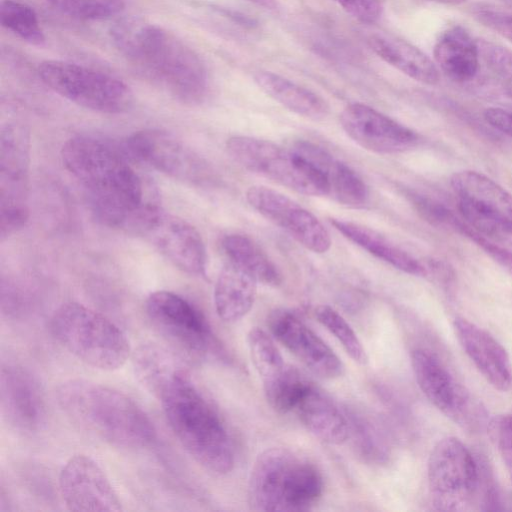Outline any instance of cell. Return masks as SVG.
Listing matches in <instances>:
<instances>
[{
	"instance_id": "26",
	"label": "cell",
	"mask_w": 512,
	"mask_h": 512,
	"mask_svg": "<svg viewBox=\"0 0 512 512\" xmlns=\"http://www.w3.org/2000/svg\"><path fill=\"white\" fill-rule=\"evenodd\" d=\"M433 53L440 69L453 81L467 82L477 74L480 58L477 41L461 26L443 31Z\"/></svg>"
},
{
	"instance_id": "39",
	"label": "cell",
	"mask_w": 512,
	"mask_h": 512,
	"mask_svg": "<svg viewBox=\"0 0 512 512\" xmlns=\"http://www.w3.org/2000/svg\"><path fill=\"white\" fill-rule=\"evenodd\" d=\"M460 234L468 237L480 248H482L491 258L512 272V251H510L508 248L486 238L468 223H464L462 225Z\"/></svg>"
},
{
	"instance_id": "42",
	"label": "cell",
	"mask_w": 512,
	"mask_h": 512,
	"mask_svg": "<svg viewBox=\"0 0 512 512\" xmlns=\"http://www.w3.org/2000/svg\"><path fill=\"white\" fill-rule=\"evenodd\" d=\"M249 2L267 10H276L279 7L277 0H248Z\"/></svg>"
},
{
	"instance_id": "19",
	"label": "cell",
	"mask_w": 512,
	"mask_h": 512,
	"mask_svg": "<svg viewBox=\"0 0 512 512\" xmlns=\"http://www.w3.org/2000/svg\"><path fill=\"white\" fill-rule=\"evenodd\" d=\"M1 410L6 421L20 432L40 430L46 404L38 379L25 367L7 363L1 368Z\"/></svg>"
},
{
	"instance_id": "6",
	"label": "cell",
	"mask_w": 512,
	"mask_h": 512,
	"mask_svg": "<svg viewBox=\"0 0 512 512\" xmlns=\"http://www.w3.org/2000/svg\"><path fill=\"white\" fill-rule=\"evenodd\" d=\"M50 330L62 347L93 368L114 371L131 356L125 333L103 314L78 302L58 307Z\"/></svg>"
},
{
	"instance_id": "43",
	"label": "cell",
	"mask_w": 512,
	"mask_h": 512,
	"mask_svg": "<svg viewBox=\"0 0 512 512\" xmlns=\"http://www.w3.org/2000/svg\"><path fill=\"white\" fill-rule=\"evenodd\" d=\"M436 3L447 4V5H458L464 3L466 0H429Z\"/></svg>"
},
{
	"instance_id": "12",
	"label": "cell",
	"mask_w": 512,
	"mask_h": 512,
	"mask_svg": "<svg viewBox=\"0 0 512 512\" xmlns=\"http://www.w3.org/2000/svg\"><path fill=\"white\" fill-rule=\"evenodd\" d=\"M152 325L192 357L216 353V340L203 313L189 300L167 290L151 293L145 302Z\"/></svg>"
},
{
	"instance_id": "1",
	"label": "cell",
	"mask_w": 512,
	"mask_h": 512,
	"mask_svg": "<svg viewBox=\"0 0 512 512\" xmlns=\"http://www.w3.org/2000/svg\"><path fill=\"white\" fill-rule=\"evenodd\" d=\"M61 158L83 188L96 218L108 227L127 231L141 210L156 203L129 157L106 140L71 137L62 146Z\"/></svg>"
},
{
	"instance_id": "5",
	"label": "cell",
	"mask_w": 512,
	"mask_h": 512,
	"mask_svg": "<svg viewBox=\"0 0 512 512\" xmlns=\"http://www.w3.org/2000/svg\"><path fill=\"white\" fill-rule=\"evenodd\" d=\"M323 478L308 459L280 447L261 452L251 469L248 503L255 511L303 512L323 493Z\"/></svg>"
},
{
	"instance_id": "32",
	"label": "cell",
	"mask_w": 512,
	"mask_h": 512,
	"mask_svg": "<svg viewBox=\"0 0 512 512\" xmlns=\"http://www.w3.org/2000/svg\"><path fill=\"white\" fill-rule=\"evenodd\" d=\"M0 21L6 29L31 44L41 45L45 41L35 11L24 3L3 0L0 5Z\"/></svg>"
},
{
	"instance_id": "2",
	"label": "cell",
	"mask_w": 512,
	"mask_h": 512,
	"mask_svg": "<svg viewBox=\"0 0 512 512\" xmlns=\"http://www.w3.org/2000/svg\"><path fill=\"white\" fill-rule=\"evenodd\" d=\"M117 49L171 95L201 102L208 76L199 55L166 29L136 16L118 19L110 30Z\"/></svg>"
},
{
	"instance_id": "38",
	"label": "cell",
	"mask_w": 512,
	"mask_h": 512,
	"mask_svg": "<svg viewBox=\"0 0 512 512\" xmlns=\"http://www.w3.org/2000/svg\"><path fill=\"white\" fill-rule=\"evenodd\" d=\"M412 204L418 214L430 224L448 227L456 216L442 203L423 195H412Z\"/></svg>"
},
{
	"instance_id": "44",
	"label": "cell",
	"mask_w": 512,
	"mask_h": 512,
	"mask_svg": "<svg viewBox=\"0 0 512 512\" xmlns=\"http://www.w3.org/2000/svg\"><path fill=\"white\" fill-rule=\"evenodd\" d=\"M505 1L512 3V0H505Z\"/></svg>"
},
{
	"instance_id": "15",
	"label": "cell",
	"mask_w": 512,
	"mask_h": 512,
	"mask_svg": "<svg viewBox=\"0 0 512 512\" xmlns=\"http://www.w3.org/2000/svg\"><path fill=\"white\" fill-rule=\"evenodd\" d=\"M246 199L263 217L288 233L314 253H325L331 247V237L311 212L288 196L266 186H251Z\"/></svg>"
},
{
	"instance_id": "7",
	"label": "cell",
	"mask_w": 512,
	"mask_h": 512,
	"mask_svg": "<svg viewBox=\"0 0 512 512\" xmlns=\"http://www.w3.org/2000/svg\"><path fill=\"white\" fill-rule=\"evenodd\" d=\"M38 73L54 92L89 110L118 114L129 110L134 101L123 81L79 64L47 60L39 65Z\"/></svg>"
},
{
	"instance_id": "22",
	"label": "cell",
	"mask_w": 512,
	"mask_h": 512,
	"mask_svg": "<svg viewBox=\"0 0 512 512\" xmlns=\"http://www.w3.org/2000/svg\"><path fill=\"white\" fill-rule=\"evenodd\" d=\"M292 412L308 431L326 443L340 445L349 438L350 426L346 415L328 394L311 381Z\"/></svg>"
},
{
	"instance_id": "27",
	"label": "cell",
	"mask_w": 512,
	"mask_h": 512,
	"mask_svg": "<svg viewBox=\"0 0 512 512\" xmlns=\"http://www.w3.org/2000/svg\"><path fill=\"white\" fill-rule=\"evenodd\" d=\"M330 223L347 239L393 267L415 276L428 274L423 263L379 232L352 221L332 218Z\"/></svg>"
},
{
	"instance_id": "3",
	"label": "cell",
	"mask_w": 512,
	"mask_h": 512,
	"mask_svg": "<svg viewBox=\"0 0 512 512\" xmlns=\"http://www.w3.org/2000/svg\"><path fill=\"white\" fill-rule=\"evenodd\" d=\"M56 398L63 412L82 429L126 449H145L157 438L153 422L128 395L99 383L70 379Z\"/></svg>"
},
{
	"instance_id": "4",
	"label": "cell",
	"mask_w": 512,
	"mask_h": 512,
	"mask_svg": "<svg viewBox=\"0 0 512 512\" xmlns=\"http://www.w3.org/2000/svg\"><path fill=\"white\" fill-rule=\"evenodd\" d=\"M156 398L172 432L198 464L219 475L233 469L234 452L229 434L218 413L183 367L162 387Z\"/></svg>"
},
{
	"instance_id": "25",
	"label": "cell",
	"mask_w": 512,
	"mask_h": 512,
	"mask_svg": "<svg viewBox=\"0 0 512 512\" xmlns=\"http://www.w3.org/2000/svg\"><path fill=\"white\" fill-rule=\"evenodd\" d=\"M368 45L379 58L408 77L427 85L439 82L436 65L408 41L394 35L376 33L368 38Z\"/></svg>"
},
{
	"instance_id": "24",
	"label": "cell",
	"mask_w": 512,
	"mask_h": 512,
	"mask_svg": "<svg viewBox=\"0 0 512 512\" xmlns=\"http://www.w3.org/2000/svg\"><path fill=\"white\" fill-rule=\"evenodd\" d=\"M450 183L459 200L512 226V194L491 178L463 170L454 173Z\"/></svg>"
},
{
	"instance_id": "20",
	"label": "cell",
	"mask_w": 512,
	"mask_h": 512,
	"mask_svg": "<svg viewBox=\"0 0 512 512\" xmlns=\"http://www.w3.org/2000/svg\"><path fill=\"white\" fill-rule=\"evenodd\" d=\"M453 327L461 347L485 380L499 391L510 390L512 363L502 344L468 319L457 317Z\"/></svg>"
},
{
	"instance_id": "8",
	"label": "cell",
	"mask_w": 512,
	"mask_h": 512,
	"mask_svg": "<svg viewBox=\"0 0 512 512\" xmlns=\"http://www.w3.org/2000/svg\"><path fill=\"white\" fill-rule=\"evenodd\" d=\"M231 158L242 167L307 196H328L316 170L295 151L264 139L233 136L226 142Z\"/></svg>"
},
{
	"instance_id": "29",
	"label": "cell",
	"mask_w": 512,
	"mask_h": 512,
	"mask_svg": "<svg viewBox=\"0 0 512 512\" xmlns=\"http://www.w3.org/2000/svg\"><path fill=\"white\" fill-rule=\"evenodd\" d=\"M222 248L227 260L233 261L249 271L258 281L277 287L282 277L267 254L248 236L230 234L223 238Z\"/></svg>"
},
{
	"instance_id": "41",
	"label": "cell",
	"mask_w": 512,
	"mask_h": 512,
	"mask_svg": "<svg viewBox=\"0 0 512 512\" xmlns=\"http://www.w3.org/2000/svg\"><path fill=\"white\" fill-rule=\"evenodd\" d=\"M485 121L496 130L512 137V111L490 107L484 111Z\"/></svg>"
},
{
	"instance_id": "9",
	"label": "cell",
	"mask_w": 512,
	"mask_h": 512,
	"mask_svg": "<svg viewBox=\"0 0 512 512\" xmlns=\"http://www.w3.org/2000/svg\"><path fill=\"white\" fill-rule=\"evenodd\" d=\"M30 133L10 121L0 132V236L8 238L23 228L29 217L28 183Z\"/></svg>"
},
{
	"instance_id": "14",
	"label": "cell",
	"mask_w": 512,
	"mask_h": 512,
	"mask_svg": "<svg viewBox=\"0 0 512 512\" xmlns=\"http://www.w3.org/2000/svg\"><path fill=\"white\" fill-rule=\"evenodd\" d=\"M411 365L419 388L437 409L463 427L482 422L483 409L432 352L413 350Z\"/></svg>"
},
{
	"instance_id": "10",
	"label": "cell",
	"mask_w": 512,
	"mask_h": 512,
	"mask_svg": "<svg viewBox=\"0 0 512 512\" xmlns=\"http://www.w3.org/2000/svg\"><path fill=\"white\" fill-rule=\"evenodd\" d=\"M127 231L149 242L183 272L194 276L206 275V247L198 230L186 220L166 212L157 203L141 210Z\"/></svg>"
},
{
	"instance_id": "30",
	"label": "cell",
	"mask_w": 512,
	"mask_h": 512,
	"mask_svg": "<svg viewBox=\"0 0 512 512\" xmlns=\"http://www.w3.org/2000/svg\"><path fill=\"white\" fill-rule=\"evenodd\" d=\"M137 380L155 397L182 366L167 350L154 343L138 346L132 353Z\"/></svg>"
},
{
	"instance_id": "40",
	"label": "cell",
	"mask_w": 512,
	"mask_h": 512,
	"mask_svg": "<svg viewBox=\"0 0 512 512\" xmlns=\"http://www.w3.org/2000/svg\"><path fill=\"white\" fill-rule=\"evenodd\" d=\"M353 18L366 24L377 22L383 13L381 0H333Z\"/></svg>"
},
{
	"instance_id": "17",
	"label": "cell",
	"mask_w": 512,
	"mask_h": 512,
	"mask_svg": "<svg viewBox=\"0 0 512 512\" xmlns=\"http://www.w3.org/2000/svg\"><path fill=\"white\" fill-rule=\"evenodd\" d=\"M340 122L355 143L375 153L403 152L419 140L410 128L363 103L348 104L341 112Z\"/></svg>"
},
{
	"instance_id": "18",
	"label": "cell",
	"mask_w": 512,
	"mask_h": 512,
	"mask_svg": "<svg viewBox=\"0 0 512 512\" xmlns=\"http://www.w3.org/2000/svg\"><path fill=\"white\" fill-rule=\"evenodd\" d=\"M268 326L273 337L314 375L323 379L343 375L344 365L340 358L294 313L276 310L269 315Z\"/></svg>"
},
{
	"instance_id": "21",
	"label": "cell",
	"mask_w": 512,
	"mask_h": 512,
	"mask_svg": "<svg viewBox=\"0 0 512 512\" xmlns=\"http://www.w3.org/2000/svg\"><path fill=\"white\" fill-rule=\"evenodd\" d=\"M292 150L304 158L320 175L329 197L351 207L366 204L367 186L347 164L310 141L299 140Z\"/></svg>"
},
{
	"instance_id": "23",
	"label": "cell",
	"mask_w": 512,
	"mask_h": 512,
	"mask_svg": "<svg viewBox=\"0 0 512 512\" xmlns=\"http://www.w3.org/2000/svg\"><path fill=\"white\" fill-rule=\"evenodd\" d=\"M258 281L241 265L227 260L214 287V305L220 319L233 323L251 310Z\"/></svg>"
},
{
	"instance_id": "28",
	"label": "cell",
	"mask_w": 512,
	"mask_h": 512,
	"mask_svg": "<svg viewBox=\"0 0 512 512\" xmlns=\"http://www.w3.org/2000/svg\"><path fill=\"white\" fill-rule=\"evenodd\" d=\"M253 78L265 94L300 116L321 120L329 113V105L320 95L281 75L258 71Z\"/></svg>"
},
{
	"instance_id": "35",
	"label": "cell",
	"mask_w": 512,
	"mask_h": 512,
	"mask_svg": "<svg viewBox=\"0 0 512 512\" xmlns=\"http://www.w3.org/2000/svg\"><path fill=\"white\" fill-rule=\"evenodd\" d=\"M459 211L465 221L479 233L504 247H512V226L494 218L469 203L459 200Z\"/></svg>"
},
{
	"instance_id": "16",
	"label": "cell",
	"mask_w": 512,
	"mask_h": 512,
	"mask_svg": "<svg viewBox=\"0 0 512 512\" xmlns=\"http://www.w3.org/2000/svg\"><path fill=\"white\" fill-rule=\"evenodd\" d=\"M59 490L66 508L76 512L122 510L120 498L100 465L90 456L70 457L59 474Z\"/></svg>"
},
{
	"instance_id": "36",
	"label": "cell",
	"mask_w": 512,
	"mask_h": 512,
	"mask_svg": "<svg viewBox=\"0 0 512 512\" xmlns=\"http://www.w3.org/2000/svg\"><path fill=\"white\" fill-rule=\"evenodd\" d=\"M471 14L480 24L512 42V10L480 3L471 7Z\"/></svg>"
},
{
	"instance_id": "31",
	"label": "cell",
	"mask_w": 512,
	"mask_h": 512,
	"mask_svg": "<svg viewBox=\"0 0 512 512\" xmlns=\"http://www.w3.org/2000/svg\"><path fill=\"white\" fill-rule=\"evenodd\" d=\"M251 361L263 385V390L281 381L290 371L273 338L263 329L253 327L247 334Z\"/></svg>"
},
{
	"instance_id": "33",
	"label": "cell",
	"mask_w": 512,
	"mask_h": 512,
	"mask_svg": "<svg viewBox=\"0 0 512 512\" xmlns=\"http://www.w3.org/2000/svg\"><path fill=\"white\" fill-rule=\"evenodd\" d=\"M314 316L341 343L353 361L362 365L367 363L368 357L361 341L341 314L328 305H319Z\"/></svg>"
},
{
	"instance_id": "37",
	"label": "cell",
	"mask_w": 512,
	"mask_h": 512,
	"mask_svg": "<svg viewBox=\"0 0 512 512\" xmlns=\"http://www.w3.org/2000/svg\"><path fill=\"white\" fill-rule=\"evenodd\" d=\"M488 431L512 481V414L494 417L488 424Z\"/></svg>"
},
{
	"instance_id": "13",
	"label": "cell",
	"mask_w": 512,
	"mask_h": 512,
	"mask_svg": "<svg viewBox=\"0 0 512 512\" xmlns=\"http://www.w3.org/2000/svg\"><path fill=\"white\" fill-rule=\"evenodd\" d=\"M126 148L139 161L176 180L205 186L213 181L208 163L185 142L159 129L131 134Z\"/></svg>"
},
{
	"instance_id": "34",
	"label": "cell",
	"mask_w": 512,
	"mask_h": 512,
	"mask_svg": "<svg viewBox=\"0 0 512 512\" xmlns=\"http://www.w3.org/2000/svg\"><path fill=\"white\" fill-rule=\"evenodd\" d=\"M59 11L78 19L103 20L118 15L124 0H46Z\"/></svg>"
},
{
	"instance_id": "11",
	"label": "cell",
	"mask_w": 512,
	"mask_h": 512,
	"mask_svg": "<svg viewBox=\"0 0 512 512\" xmlns=\"http://www.w3.org/2000/svg\"><path fill=\"white\" fill-rule=\"evenodd\" d=\"M427 478L431 501L438 511H464L477 493L478 464L470 450L457 438L446 437L433 447Z\"/></svg>"
}]
</instances>
